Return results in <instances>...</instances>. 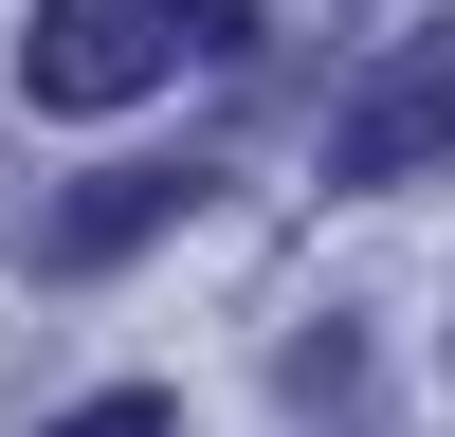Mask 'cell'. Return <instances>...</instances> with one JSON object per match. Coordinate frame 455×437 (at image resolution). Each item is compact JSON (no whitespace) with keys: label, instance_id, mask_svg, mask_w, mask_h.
Segmentation results:
<instances>
[{"label":"cell","instance_id":"obj_4","mask_svg":"<svg viewBox=\"0 0 455 437\" xmlns=\"http://www.w3.org/2000/svg\"><path fill=\"white\" fill-rule=\"evenodd\" d=\"M182 19V55H255V0H164Z\"/></svg>","mask_w":455,"mask_h":437},{"label":"cell","instance_id":"obj_3","mask_svg":"<svg viewBox=\"0 0 455 437\" xmlns=\"http://www.w3.org/2000/svg\"><path fill=\"white\" fill-rule=\"evenodd\" d=\"M164 218H201V182H182V164H128V182H73L36 255H55V274H109V255H146Z\"/></svg>","mask_w":455,"mask_h":437},{"label":"cell","instance_id":"obj_1","mask_svg":"<svg viewBox=\"0 0 455 437\" xmlns=\"http://www.w3.org/2000/svg\"><path fill=\"white\" fill-rule=\"evenodd\" d=\"M164 73H182L164 0H36V36H19V91L36 109H128V91H164Z\"/></svg>","mask_w":455,"mask_h":437},{"label":"cell","instance_id":"obj_2","mask_svg":"<svg viewBox=\"0 0 455 437\" xmlns=\"http://www.w3.org/2000/svg\"><path fill=\"white\" fill-rule=\"evenodd\" d=\"M419 164H455V19H419L328 128V182H419Z\"/></svg>","mask_w":455,"mask_h":437},{"label":"cell","instance_id":"obj_5","mask_svg":"<svg viewBox=\"0 0 455 437\" xmlns=\"http://www.w3.org/2000/svg\"><path fill=\"white\" fill-rule=\"evenodd\" d=\"M55 437H164V401H146V383H128V401H73Z\"/></svg>","mask_w":455,"mask_h":437}]
</instances>
